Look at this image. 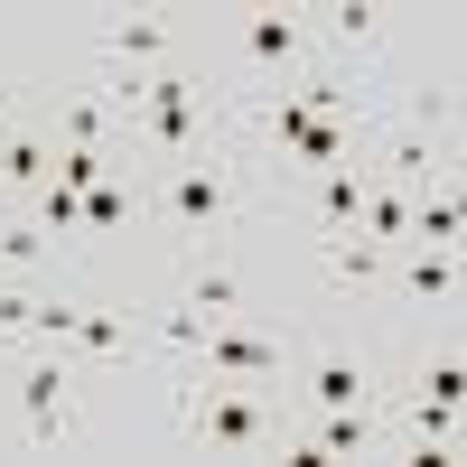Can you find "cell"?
I'll use <instances>...</instances> for the list:
<instances>
[{
	"mask_svg": "<svg viewBox=\"0 0 467 467\" xmlns=\"http://www.w3.org/2000/svg\"><path fill=\"white\" fill-rule=\"evenodd\" d=\"M281 431H290V420L271 411V402L187 374V393H178V440H187V449H206V458H253V449H281Z\"/></svg>",
	"mask_w": 467,
	"mask_h": 467,
	"instance_id": "6da1fadb",
	"label": "cell"
},
{
	"mask_svg": "<svg viewBox=\"0 0 467 467\" xmlns=\"http://www.w3.org/2000/svg\"><path fill=\"white\" fill-rule=\"evenodd\" d=\"M224 215H234V169H224V150L160 169V224L178 234V244H206Z\"/></svg>",
	"mask_w": 467,
	"mask_h": 467,
	"instance_id": "7a4b0ae2",
	"label": "cell"
},
{
	"mask_svg": "<svg viewBox=\"0 0 467 467\" xmlns=\"http://www.w3.org/2000/svg\"><path fill=\"white\" fill-rule=\"evenodd\" d=\"M10 383H19V431H28V449H66L75 440V365H57V346H47V356L19 365Z\"/></svg>",
	"mask_w": 467,
	"mask_h": 467,
	"instance_id": "3957f363",
	"label": "cell"
},
{
	"mask_svg": "<svg viewBox=\"0 0 467 467\" xmlns=\"http://www.w3.org/2000/svg\"><path fill=\"white\" fill-rule=\"evenodd\" d=\"M169 47H178V19H169V10H131V19L103 28L112 75H150V66H169Z\"/></svg>",
	"mask_w": 467,
	"mask_h": 467,
	"instance_id": "277c9868",
	"label": "cell"
},
{
	"mask_svg": "<svg viewBox=\"0 0 467 467\" xmlns=\"http://www.w3.org/2000/svg\"><path fill=\"white\" fill-rule=\"evenodd\" d=\"M234 47H244V66L281 75V66L308 57V19H290V10H244V19H234Z\"/></svg>",
	"mask_w": 467,
	"mask_h": 467,
	"instance_id": "5b68a950",
	"label": "cell"
},
{
	"mask_svg": "<svg viewBox=\"0 0 467 467\" xmlns=\"http://www.w3.org/2000/svg\"><path fill=\"white\" fill-rule=\"evenodd\" d=\"M178 308H187V318H206V327H234V318L253 308V281H244L234 262H197V271H187V290H178Z\"/></svg>",
	"mask_w": 467,
	"mask_h": 467,
	"instance_id": "8992f818",
	"label": "cell"
},
{
	"mask_svg": "<svg viewBox=\"0 0 467 467\" xmlns=\"http://www.w3.org/2000/svg\"><path fill=\"white\" fill-rule=\"evenodd\" d=\"M197 374H290V346L281 337H244V327H206Z\"/></svg>",
	"mask_w": 467,
	"mask_h": 467,
	"instance_id": "52a82bcc",
	"label": "cell"
},
{
	"mask_svg": "<svg viewBox=\"0 0 467 467\" xmlns=\"http://www.w3.org/2000/svg\"><path fill=\"white\" fill-rule=\"evenodd\" d=\"M290 431L318 449V458H374V411H365V402H346V411H299Z\"/></svg>",
	"mask_w": 467,
	"mask_h": 467,
	"instance_id": "ba28073f",
	"label": "cell"
},
{
	"mask_svg": "<svg viewBox=\"0 0 467 467\" xmlns=\"http://www.w3.org/2000/svg\"><path fill=\"white\" fill-rule=\"evenodd\" d=\"M346 402H365V356L327 346V356L299 374V411H346Z\"/></svg>",
	"mask_w": 467,
	"mask_h": 467,
	"instance_id": "9c48e42d",
	"label": "cell"
},
{
	"mask_svg": "<svg viewBox=\"0 0 467 467\" xmlns=\"http://www.w3.org/2000/svg\"><path fill=\"white\" fill-rule=\"evenodd\" d=\"M47 178H57L47 131H10V122H0V197H37Z\"/></svg>",
	"mask_w": 467,
	"mask_h": 467,
	"instance_id": "30bf717a",
	"label": "cell"
},
{
	"mask_svg": "<svg viewBox=\"0 0 467 467\" xmlns=\"http://www.w3.org/2000/svg\"><path fill=\"white\" fill-rule=\"evenodd\" d=\"M356 206H365V169L356 160H337L308 178V215H318V234H356Z\"/></svg>",
	"mask_w": 467,
	"mask_h": 467,
	"instance_id": "8fae6325",
	"label": "cell"
},
{
	"mask_svg": "<svg viewBox=\"0 0 467 467\" xmlns=\"http://www.w3.org/2000/svg\"><path fill=\"white\" fill-rule=\"evenodd\" d=\"M356 234L365 244H411V187H383V178H365V206H356Z\"/></svg>",
	"mask_w": 467,
	"mask_h": 467,
	"instance_id": "7c38bea8",
	"label": "cell"
},
{
	"mask_svg": "<svg viewBox=\"0 0 467 467\" xmlns=\"http://www.w3.org/2000/svg\"><path fill=\"white\" fill-rule=\"evenodd\" d=\"M458 224H467V206H458V187H449V178H440V187H411V244L458 253Z\"/></svg>",
	"mask_w": 467,
	"mask_h": 467,
	"instance_id": "4fadbf2b",
	"label": "cell"
},
{
	"mask_svg": "<svg viewBox=\"0 0 467 467\" xmlns=\"http://www.w3.org/2000/svg\"><path fill=\"white\" fill-rule=\"evenodd\" d=\"M318 37H337L346 57H374V47H383V10H374V0H327V10H318Z\"/></svg>",
	"mask_w": 467,
	"mask_h": 467,
	"instance_id": "5bb4252c",
	"label": "cell"
},
{
	"mask_svg": "<svg viewBox=\"0 0 467 467\" xmlns=\"http://www.w3.org/2000/svg\"><path fill=\"white\" fill-rule=\"evenodd\" d=\"M402 290H411L420 308H449V299H458V253H440V244H411V262H402Z\"/></svg>",
	"mask_w": 467,
	"mask_h": 467,
	"instance_id": "9a60e30c",
	"label": "cell"
},
{
	"mask_svg": "<svg viewBox=\"0 0 467 467\" xmlns=\"http://www.w3.org/2000/svg\"><path fill=\"white\" fill-rule=\"evenodd\" d=\"M318 253H327V271L337 281H383V244H365V234H318Z\"/></svg>",
	"mask_w": 467,
	"mask_h": 467,
	"instance_id": "2e32d148",
	"label": "cell"
},
{
	"mask_svg": "<svg viewBox=\"0 0 467 467\" xmlns=\"http://www.w3.org/2000/svg\"><path fill=\"white\" fill-rule=\"evenodd\" d=\"M458 393H467V365H458V346H440V356L420 365V393H411V411H458Z\"/></svg>",
	"mask_w": 467,
	"mask_h": 467,
	"instance_id": "e0dca14e",
	"label": "cell"
},
{
	"mask_svg": "<svg viewBox=\"0 0 467 467\" xmlns=\"http://www.w3.org/2000/svg\"><path fill=\"white\" fill-rule=\"evenodd\" d=\"M122 215H131V187L94 178V187H85V224H75V234H122Z\"/></svg>",
	"mask_w": 467,
	"mask_h": 467,
	"instance_id": "ac0fdd59",
	"label": "cell"
},
{
	"mask_svg": "<svg viewBox=\"0 0 467 467\" xmlns=\"http://www.w3.org/2000/svg\"><path fill=\"white\" fill-rule=\"evenodd\" d=\"M37 224H47L57 244H66V234L85 224V197H75V187H57V178H47V187H37Z\"/></svg>",
	"mask_w": 467,
	"mask_h": 467,
	"instance_id": "d6986e66",
	"label": "cell"
},
{
	"mask_svg": "<svg viewBox=\"0 0 467 467\" xmlns=\"http://www.w3.org/2000/svg\"><path fill=\"white\" fill-rule=\"evenodd\" d=\"M47 253H57L47 224H0V262H47Z\"/></svg>",
	"mask_w": 467,
	"mask_h": 467,
	"instance_id": "ffe728a7",
	"label": "cell"
},
{
	"mask_svg": "<svg viewBox=\"0 0 467 467\" xmlns=\"http://www.w3.org/2000/svg\"><path fill=\"white\" fill-rule=\"evenodd\" d=\"M28 318H37V299L28 290H0V337H28Z\"/></svg>",
	"mask_w": 467,
	"mask_h": 467,
	"instance_id": "44dd1931",
	"label": "cell"
}]
</instances>
